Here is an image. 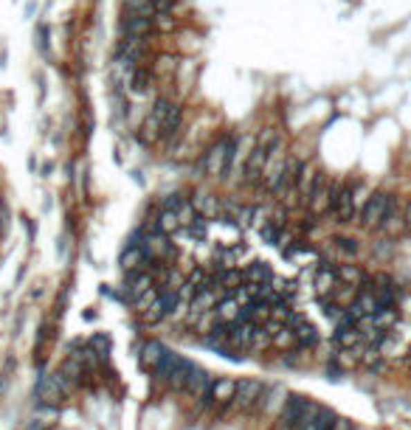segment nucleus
<instances>
[{
  "instance_id": "obj_1",
  "label": "nucleus",
  "mask_w": 411,
  "mask_h": 430,
  "mask_svg": "<svg viewBox=\"0 0 411 430\" xmlns=\"http://www.w3.org/2000/svg\"><path fill=\"white\" fill-rule=\"evenodd\" d=\"M237 149H239V138L234 133L220 135L209 149L197 158L194 175L197 178H228L234 163H237Z\"/></svg>"
},
{
  "instance_id": "obj_2",
  "label": "nucleus",
  "mask_w": 411,
  "mask_h": 430,
  "mask_svg": "<svg viewBox=\"0 0 411 430\" xmlns=\"http://www.w3.org/2000/svg\"><path fill=\"white\" fill-rule=\"evenodd\" d=\"M71 394H73L71 382L60 371H39L31 391L34 405H51V408H62L71 400Z\"/></svg>"
},
{
  "instance_id": "obj_3",
  "label": "nucleus",
  "mask_w": 411,
  "mask_h": 430,
  "mask_svg": "<svg viewBox=\"0 0 411 430\" xmlns=\"http://www.w3.org/2000/svg\"><path fill=\"white\" fill-rule=\"evenodd\" d=\"M279 138H282V135L273 130V127H265V130L259 133V138H257L254 147H251V155L245 158V163H242V183H245V186L262 183V171H265L271 147H273Z\"/></svg>"
},
{
  "instance_id": "obj_4",
  "label": "nucleus",
  "mask_w": 411,
  "mask_h": 430,
  "mask_svg": "<svg viewBox=\"0 0 411 430\" xmlns=\"http://www.w3.org/2000/svg\"><path fill=\"white\" fill-rule=\"evenodd\" d=\"M400 203V194L394 191H386V189H378L369 194L366 205L358 211V225L363 231H381V225L386 223V217L392 214V208Z\"/></svg>"
},
{
  "instance_id": "obj_5",
  "label": "nucleus",
  "mask_w": 411,
  "mask_h": 430,
  "mask_svg": "<svg viewBox=\"0 0 411 430\" xmlns=\"http://www.w3.org/2000/svg\"><path fill=\"white\" fill-rule=\"evenodd\" d=\"M161 133V141H172L178 133H181V121H183V107L170 99V96H158L149 107V115H147Z\"/></svg>"
},
{
  "instance_id": "obj_6",
  "label": "nucleus",
  "mask_w": 411,
  "mask_h": 430,
  "mask_svg": "<svg viewBox=\"0 0 411 430\" xmlns=\"http://www.w3.org/2000/svg\"><path fill=\"white\" fill-rule=\"evenodd\" d=\"M192 366H194L192 360H186L183 355L167 349V355H163L161 366L152 371V377H155V382L163 385V389H170V391H175V394H183V385H186V380H189Z\"/></svg>"
},
{
  "instance_id": "obj_7",
  "label": "nucleus",
  "mask_w": 411,
  "mask_h": 430,
  "mask_svg": "<svg viewBox=\"0 0 411 430\" xmlns=\"http://www.w3.org/2000/svg\"><path fill=\"white\" fill-rule=\"evenodd\" d=\"M355 197H352V180H330V203H327V217L333 223L347 225L355 220Z\"/></svg>"
},
{
  "instance_id": "obj_8",
  "label": "nucleus",
  "mask_w": 411,
  "mask_h": 430,
  "mask_svg": "<svg viewBox=\"0 0 411 430\" xmlns=\"http://www.w3.org/2000/svg\"><path fill=\"white\" fill-rule=\"evenodd\" d=\"M268 385L259 382V380H237V394H234V402H231V413H257L259 411V402H262V394H265Z\"/></svg>"
},
{
  "instance_id": "obj_9",
  "label": "nucleus",
  "mask_w": 411,
  "mask_h": 430,
  "mask_svg": "<svg viewBox=\"0 0 411 430\" xmlns=\"http://www.w3.org/2000/svg\"><path fill=\"white\" fill-rule=\"evenodd\" d=\"M327 203H330V180H327L324 171H316L304 197H302V205L310 214H327Z\"/></svg>"
},
{
  "instance_id": "obj_10",
  "label": "nucleus",
  "mask_w": 411,
  "mask_h": 430,
  "mask_svg": "<svg viewBox=\"0 0 411 430\" xmlns=\"http://www.w3.org/2000/svg\"><path fill=\"white\" fill-rule=\"evenodd\" d=\"M141 247L147 250L149 262H155V265H167L172 256H175V247H172L170 236L161 234V231H147V234H141Z\"/></svg>"
},
{
  "instance_id": "obj_11",
  "label": "nucleus",
  "mask_w": 411,
  "mask_h": 430,
  "mask_svg": "<svg viewBox=\"0 0 411 430\" xmlns=\"http://www.w3.org/2000/svg\"><path fill=\"white\" fill-rule=\"evenodd\" d=\"M307 402L310 400L302 397V394H287L284 402H282V408H279V413H276V427L279 430H293L296 422H299V416L304 413Z\"/></svg>"
},
{
  "instance_id": "obj_12",
  "label": "nucleus",
  "mask_w": 411,
  "mask_h": 430,
  "mask_svg": "<svg viewBox=\"0 0 411 430\" xmlns=\"http://www.w3.org/2000/svg\"><path fill=\"white\" fill-rule=\"evenodd\" d=\"M212 374L206 371L203 366H192V371H189V380H186V385H183V397H189L194 405H200L203 400H206V394H209V389H212Z\"/></svg>"
},
{
  "instance_id": "obj_13",
  "label": "nucleus",
  "mask_w": 411,
  "mask_h": 430,
  "mask_svg": "<svg viewBox=\"0 0 411 430\" xmlns=\"http://www.w3.org/2000/svg\"><path fill=\"white\" fill-rule=\"evenodd\" d=\"M57 371L71 382V389H73V391H76V389H85V385H91V371H88L85 366H82V360H79L73 352L60 363Z\"/></svg>"
},
{
  "instance_id": "obj_14",
  "label": "nucleus",
  "mask_w": 411,
  "mask_h": 430,
  "mask_svg": "<svg viewBox=\"0 0 411 430\" xmlns=\"http://www.w3.org/2000/svg\"><path fill=\"white\" fill-rule=\"evenodd\" d=\"M118 31L121 37H141V39H149L155 34V26L149 17H138V15H130V12H121L118 17Z\"/></svg>"
},
{
  "instance_id": "obj_15",
  "label": "nucleus",
  "mask_w": 411,
  "mask_h": 430,
  "mask_svg": "<svg viewBox=\"0 0 411 430\" xmlns=\"http://www.w3.org/2000/svg\"><path fill=\"white\" fill-rule=\"evenodd\" d=\"M118 265H121V273H138V270H149L152 262H149V256L141 245H127L125 250H121L118 256Z\"/></svg>"
},
{
  "instance_id": "obj_16",
  "label": "nucleus",
  "mask_w": 411,
  "mask_h": 430,
  "mask_svg": "<svg viewBox=\"0 0 411 430\" xmlns=\"http://www.w3.org/2000/svg\"><path fill=\"white\" fill-rule=\"evenodd\" d=\"M192 205L197 208V214L206 223H214V220L223 217V200L217 194H212V191H194Z\"/></svg>"
},
{
  "instance_id": "obj_17",
  "label": "nucleus",
  "mask_w": 411,
  "mask_h": 430,
  "mask_svg": "<svg viewBox=\"0 0 411 430\" xmlns=\"http://www.w3.org/2000/svg\"><path fill=\"white\" fill-rule=\"evenodd\" d=\"M163 355H167V346H163L161 340L149 337V340H144V343H141V349H138V366H141L144 371H149V374H152V371L161 366Z\"/></svg>"
},
{
  "instance_id": "obj_18",
  "label": "nucleus",
  "mask_w": 411,
  "mask_h": 430,
  "mask_svg": "<svg viewBox=\"0 0 411 430\" xmlns=\"http://www.w3.org/2000/svg\"><path fill=\"white\" fill-rule=\"evenodd\" d=\"M296 352H310V349H316L318 343H321V335H318V329L304 318L296 329Z\"/></svg>"
},
{
  "instance_id": "obj_19",
  "label": "nucleus",
  "mask_w": 411,
  "mask_h": 430,
  "mask_svg": "<svg viewBox=\"0 0 411 430\" xmlns=\"http://www.w3.org/2000/svg\"><path fill=\"white\" fill-rule=\"evenodd\" d=\"M336 276L341 284H349V287H363L369 279H372V273H366L358 265H336Z\"/></svg>"
},
{
  "instance_id": "obj_20",
  "label": "nucleus",
  "mask_w": 411,
  "mask_h": 430,
  "mask_svg": "<svg viewBox=\"0 0 411 430\" xmlns=\"http://www.w3.org/2000/svg\"><path fill=\"white\" fill-rule=\"evenodd\" d=\"M333 343H336V349H341V352H355V349H360V346H363L358 326H352V329H336Z\"/></svg>"
},
{
  "instance_id": "obj_21",
  "label": "nucleus",
  "mask_w": 411,
  "mask_h": 430,
  "mask_svg": "<svg viewBox=\"0 0 411 430\" xmlns=\"http://www.w3.org/2000/svg\"><path fill=\"white\" fill-rule=\"evenodd\" d=\"M152 231H161V234H175L181 231V223H178V214L175 211H167V208H158L155 217H152Z\"/></svg>"
},
{
  "instance_id": "obj_22",
  "label": "nucleus",
  "mask_w": 411,
  "mask_h": 430,
  "mask_svg": "<svg viewBox=\"0 0 411 430\" xmlns=\"http://www.w3.org/2000/svg\"><path fill=\"white\" fill-rule=\"evenodd\" d=\"M242 276H245V284H271L276 279L271 265H265V262H254L248 268H242Z\"/></svg>"
},
{
  "instance_id": "obj_23",
  "label": "nucleus",
  "mask_w": 411,
  "mask_h": 430,
  "mask_svg": "<svg viewBox=\"0 0 411 430\" xmlns=\"http://www.w3.org/2000/svg\"><path fill=\"white\" fill-rule=\"evenodd\" d=\"M273 352H279V355L296 352V332H293L291 326H282V329L273 335Z\"/></svg>"
},
{
  "instance_id": "obj_24",
  "label": "nucleus",
  "mask_w": 411,
  "mask_h": 430,
  "mask_svg": "<svg viewBox=\"0 0 411 430\" xmlns=\"http://www.w3.org/2000/svg\"><path fill=\"white\" fill-rule=\"evenodd\" d=\"M149 82H152V73H149V68H133L130 71V93H147L149 91Z\"/></svg>"
},
{
  "instance_id": "obj_25",
  "label": "nucleus",
  "mask_w": 411,
  "mask_h": 430,
  "mask_svg": "<svg viewBox=\"0 0 411 430\" xmlns=\"http://www.w3.org/2000/svg\"><path fill=\"white\" fill-rule=\"evenodd\" d=\"M282 234H284V220H273V217H271L265 225H259V236H262L265 245H273V247H276Z\"/></svg>"
},
{
  "instance_id": "obj_26",
  "label": "nucleus",
  "mask_w": 411,
  "mask_h": 430,
  "mask_svg": "<svg viewBox=\"0 0 411 430\" xmlns=\"http://www.w3.org/2000/svg\"><path fill=\"white\" fill-rule=\"evenodd\" d=\"M121 12H130V15H138V17H155V6L152 0H121Z\"/></svg>"
},
{
  "instance_id": "obj_27",
  "label": "nucleus",
  "mask_w": 411,
  "mask_h": 430,
  "mask_svg": "<svg viewBox=\"0 0 411 430\" xmlns=\"http://www.w3.org/2000/svg\"><path fill=\"white\" fill-rule=\"evenodd\" d=\"M397 310H378L372 318H369V324H372L375 329H381V332H392L394 329V324H397Z\"/></svg>"
},
{
  "instance_id": "obj_28",
  "label": "nucleus",
  "mask_w": 411,
  "mask_h": 430,
  "mask_svg": "<svg viewBox=\"0 0 411 430\" xmlns=\"http://www.w3.org/2000/svg\"><path fill=\"white\" fill-rule=\"evenodd\" d=\"M336 422H338V413H336L333 408L321 405V408H318V416H316V422H313V430H333Z\"/></svg>"
},
{
  "instance_id": "obj_29",
  "label": "nucleus",
  "mask_w": 411,
  "mask_h": 430,
  "mask_svg": "<svg viewBox=\"0 0 411 430\" xmlns=\"http://www.w3.org/2000/svg\"><path fill=\"white\" fill-rule=\"evenodd\" d=\"M330 242H333V245H336L344 256H349V259H355V256L360 253V242H358V239H352V236H333Z\"/></svg>"
},
{
  "instance_id": "obj_30",
  "label": "nucleus",
  "mask_w": 411,
  "mask_h": 430,
  "mask_svg": "<svg viewBox=\"0 0 411 430\" xmlns=\"http://www.w3.org/2000/svg\"><path fill=\"white\" fill-rule=\"evenodd\" d=\"M88 343L96 349V355L102 357V363L107 366V360H110V337H107V335H93Z\"/></svg>"
},
{
  "instance_id": "obj_31",
  "label": "nucleus",
  "mask_w": 411,
  "mask_h": 430,
  "mask_svg": "<svg viewBox=\"0 0 411 430\" xmlns=\"http://www.w3.org/2000/svg\"><path fill=\"white\" fill-rule=\"evenodd\" d=\"M34 419H39V422H43V424H54L57 419H60V408H51V405H37L34 408Z\"/></svg>"
},
{
  "instance_id": "obj_32",
  "label": "nucleus",
  "mask_w": 411,
  "mask_h": 430,
  "mask_svg": "<svg viewBox=\"0 0 411 430\" xmlns=\"http://www.w3.org/2000/svg\"><path fill=\"white\" fill-rule=\"evenodd\" d=\"M251 352H273V337L259 326V332L254 335V343H251Z\"/></svg>"
},
{
  "instance_id": "obj_33",
  "label": "nucleus",
  "mask_w": 411,
  "mask_h": 430,
  "mask_svg": "<svg viewBox=\"0 0 411 430\" xmlns=\"http://www.w3.org/2000/svg\"><path fill=\"white\" fill-rule=\"evenodd\" d=\"M372 250H375V256H378V259H389V256L394 253V239H389V236H381L378 242H372Z\"/></svg>"
},
{
  "instance_id": "obj_34",
  "label": "nucleus",
  "mask_w": 411,
  "mask_h": 430,
  "mask_svg": "<svg viewBox=\"0 0 411 430\" xmlns=\"http://www.w3.org/2000/svg\"><path fill=\"white\" fill-rule=\"evenodd\" d=\"M48 28L46 26H37V48L39 51H43V54H48Z\"/></svg>"
},
{
  "instance_id": "obj_35",
  "label": "nucleus",
  "mask_w": 411,
  "mask_h": 430,
  "mask_svg": "<svg viewBox=\"0 0 411 430\" xmlns=\"http://www.w3.org/2000/svg\"><path fill=\"white\" fill-rule=\"evenodd\" d=\"M403 234L411 236V197L403 203Z\"/></svg>"
},
{
  "instance_id": "obj_36",
  "label": "nucleus",
  "mask_w": 411,
  "mask_h": 430,
  "mask_svg": "<svg viewBox=\"0 0 411 430\" xmlns=\"http://www.w3.org/2000/svg\"><path fill=\"white\" fill-rule=\"evenodd\" d=\"M23 430H51V427H48V424H43L39 419H34V416H31V419L23 424Z\"/></svg>"
}]
</instances>
